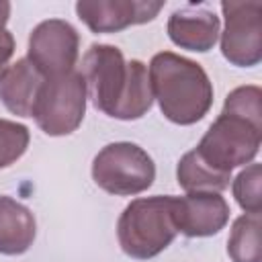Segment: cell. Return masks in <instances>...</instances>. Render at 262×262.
Segmentation results:
<instances>
[{"label": "cell", "mask_w": 262, "mask_h": 262, "mask_svg": "<svg viewBox=\"0 0 262 262\" xmlns=\"http://www.w3.org/2000/svg\"><path fill=\"white\" fill-rule=\"evenodd\" d=\"M147 76L151 94L170 121L190 125L207 115L213 100V86L199 63L162 51L154 55Z\"/></svg>", "instance_id": "cell-1"}, {"label": "cell", "mask_w": 262, "mask_h": 262, "mask_svg": "<svg viewBox=\"0 0 262 262\" xmlns=\"http://www.w3.org/2000/svg\"><path fill=\"white\" fill-rule=\"evenodd\" d=\"M94 182L111 194H137L151 186L156 166L147 151L129 141L108 143L92 162Z\"/></svg>", "instance_id": "cell-5"}, {"label": "cell", "mask_w": 262, "mask_h": 262, "mask_svg": "<svg viewBox=\"0 0 262 262\" xmlns=\"http://www.w3.org/2000/svg\"><path fill=\"white\" fill-rule=\"evenodd\" d=\"M172 219L176 231L205 237L223 229L229 207L219 192H188L186 196H172Z\"/></svg>", "instance_id": "cell-9"}, {"label": "cell", "mask_w": 262, "mask_h": 262, "mask_svg": "<svg viewBox=\"0 0 262 262\" xmlns=\"http://www.w3.org/2000/svg\"><path fill=\"white\" fill-rule=\"evenodd\" d=\"M35 239L33 213L10 196H0V254H23Z\"/></svg>", "instance_id": "cell-13"}, {"label": "cell", "mask_w": 262, "mask_h": 262, "mask_svg": "<svg viewBox=\"0 0 262 262\" xmlns=\"http://www.w3.org/2000/svg\"><path fill=\"white\" fill-rule=\"evenodd\" d=\"M225 31L221 51L235 66H256L262 57V2H223Z\"/></svg>", "instance_id": "cell-7"}, {"label": "cell", "mask_w": 262, "mask_h": 262, "mask_svg": "<svg viewBox=\"0 0 262 262\" xmlns=\"http://www.w3.org/2000/svg\"><path fill=\"white\" fill-rule=\"evenodd\" d=\"M86 111V82L80 72L45 78L31 117L47 135H68L78 129Z\"/></svg>", "instance_id": "cell-4"}, {"label": "cell", "mask_w": 262, "mask_h": 262, "mask_svg": "<svg viewBox=\"0 0 262 262\" xmlns=\"http://www.w3.org/2000/svg\"><path fill=\"white\" fill-rule=\"evenodd\" d=\"M43 80L45 78L29 59H18L0 80V100L10 113L18 117H31Z\"/></svg>", "instance_id": "cell-12"}, {"label": "cell", "mask_w": 262, "mask_h": 262, "mask_svg": "<svg viewBox=\"0 0 262 262\" xmlns=\"http://www.w3.org/2000/svg\"><path fill=\"white\" fill-rule=\"evenodd\" d=\"M119 244L131 258L147 260L170 246L176 235L172 196L137 199L125 207L119 225Z\"/></svg>", "instance_id": "cell-2"}, {"label": "cell", "mask_w": 262, "mask_h": 262, "mask_svg": "<svg viewBox=\"0 0 262 262\" xmlns=\"http://www.w3.org/2000/svg\"><path fill=\"white\" fill-rule=\"evenodd\" d=\"M29 145V129L20 123L0 119V168L16 162Z\"/></svg>", "instance_id": "cell-18"}, {"label": "cell", "mask_w": 262, "mask_h": 262, "mask_svg": "<svg viewBox=\"0 0 262 262\" xmlns=\"http://www.w3.org/2000/svg\"><path fill=\"white\" fill-rule=\"evenodd\" d=\"M262 92L258 86H239L225 98L223 113L239 115L254 123H262V108H260Z\"/></svg>", "instance_id": "cell-19"}, {"label": "cell", "mask_w": 262, "mask_h": 262, "mask_svg": "<svg viewBox=\"0 0 262 262\" xmlns=\"http://www.w3.org/2000/svg\"><path fill=\"white\" fill-rule=\"evenodd\" d=\"M78 57V33L59 18L35 27L29 39V61L43 78H57L72 72Z\"/></svg>", "instance_id": "cell-8"}, {"label": "cell", "mask_w": 262, "mask_h": 262, "mask_svg": "<svg viewBox=\"0 0 262 262\" xmlns=\"http://www.w3.org/2000/svg\"><path fill=\"white\" fill-rule=\"evenodd\" d=\"M260 215H242L235 219L227 252L233 262H262V246H260Z\"/></svg>", "instance_id": "cell-16"}, {"label": "cell", "mask_w": 262, "mask_h": 262, "mask_svg": "<svg viewBox=\"0 0 262 262\" xmlns=\"http://www.w3.org/2000/svg\"><path fill=\"white\" fill-rule=\"evenodd\" d=\"M10 14V4L8 2H0V31H4V25L8 20Z\"/></svg>", "instance_id": "cell-21"}, {"label": "cell", "mask_w": 262, "mask_h": 262, "mask_svg": "<svg viewBox=\"0 0 262 262\" xmlns=\"http://www.w3.org/2000/svg\"><path fill=\"white\" fill-rule=\"evenodd\" d=\"M262 139V123H254L239 115L223 113L203 135L194 151L215 170L229 174L235 166L248 164L258 154Z\"/></svg>", "instance_id": "cell-3"}, {"label": "cell", "mask_w": 262, "mask_h": 262, "mask_svg": "<svg viewBox=\"0 0 262 262\" xmlns=\"http://www.w3.org/2000/svg\"><path fill=\"white\" fill-rule=\"evenodd\" d=\"M12 53H14V39L4 29V31H0V80L4 78V74L8 70V61H10Z\"/></svg>", "instance_id": "cell-20"}, {"label": "cell", "mask_w": 262, "mask_h": 262, "mask_svg": "<svg viewBox=\"0 0 262 262\" xmlns=\"http://www.w3.org/2000/svg\"><path fill=\"white\" fill-rule=\"evenodd\" d=\"M178 184L188 192H219L229 186V174L211 168L194 149L178 162Z\"/></svg>", "instance_id": "cell-14"}, {"label": "cell", "mask_w": 262, "mask_h": 262, "mask_svg": "<svg viewBox=\"0 0 262 262\" xmlns=\"http://www.w3.org/2000/svg\"><path fill=\"white\" fill-rule=\"evenodd\" d=\"M129 66V82H127V90L123 96V102L115 115V119H139L143 117L154 100L151 94V86H149V76L147 70L141 61L133 59L127 63Z\"/></svg>", "instance_id": "cell-15"}, {"label": "cell", "mask_w": 262, "mask_h": 262, "mask_svg": "<svg viewBox=\"0 0 262 262\" xmlns=\"http://www.w3.org/2000/svg\"><path fill=\"white\" fill-rule=\"evenodd\" d=\"M233 194L239 207L248 215H260L262 196H260V164H250L233 180Z\"/></svg>", "instance_id": "cell-17"}, {"label": "cell", "mask_w": 262, "mask_h": 262, "mask_svg": "<svg viewBox=\"0 0 262 262\" xmlns=\"http://www.w3.org/2000/svg\"><path fill=\"white\" fill-rule=\"evenodd\" d=\"M168 35L178 47L209 51L219 35V18L205 8H182L170 16Z\"/></svg>", "instance_id": "cell-11"}, {"label": "cell", "mask_w": 262, "mask_h": 262, "mask_svg": "<svg viewBox=\"0 0 262 262\" xmlns=\"http://www.w3.org/2000/svg\"><path fill=\"white\" fill-rule=\"evenodd\" d=\"M82 78L96 108L115 117L129 82V66L113 45H92L82 61Z\"/></svg>", "instance_id": "cell-6"}, {"label": "cell", "mask_w": 262, "mask_h": 262, "mask_svg": "<svg viewBox=\"0 0 262 262\" xmlns=\"http://www.w3.org/2000/svg\"><path fill=\"white\" fill-rule=\"evenodd\" d=\"M162 2H139V0H98L78 2L76 12L94 33H113L129 25L151 20L160 10Z\"/></svg>", "instance_id": "cell-10"}]
</instances>
